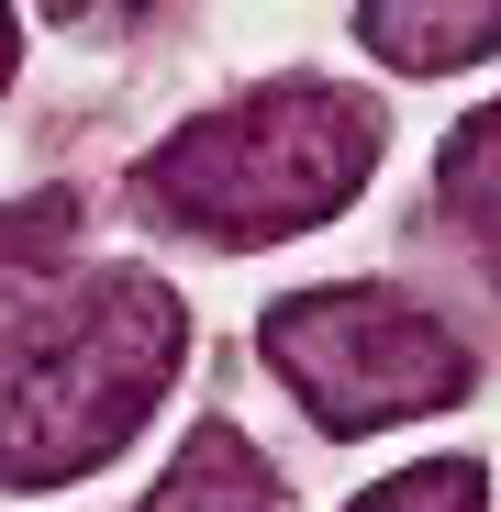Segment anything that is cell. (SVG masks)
Segmentation results:
<instances>
[{"label":"cell","mask_w":501,"mask_h":512,"mask_svg":"<svg viewBox=\"0 0 501 512\" xmlns=\"http://www.w3.org/2000/svg\"><path fill=\"white\" fill-rule=\"evenodd\" d=\"M190 357V312L145 268H101L78 290H0V490L90 479Z\"/></svg>","instance_id":"1"},{"label":"cell","mask_w":501,"mask_h":512,"mask_svg":"<svg viewBox=\"0 0 501 512\" xmlns=\"http://www.w3.org/2000/svg\"><path fill=\"white\" fill-rule=\"evenodd\" d=\"M379 167V101L334 90V78H279V90L179 123L145 167L134 201L167 234H212V245H279L334 223Z\"/></svg>","instance_id":"2"},{"label":"cell","mask_w":501,"mask_h":512,"mask_svg":"<svg viewBox=\"0 0 501 512\" xmlns=\"http://www.w3.org/2000/svg\"><path fill=\"white\" fill-rule=\"evenodd\" d=\"M257 346L323 435H379L468 390V346L401 290H290L257 323Z\"/></svg>","instance_id":"3"},{"label":"cell","mask_w":501,"mask_h":512,"mask_svg":"<svg viewBox=\"0 0 501 512\" xmlns=\"http://www.w3.org/2000/svg\"><path fill=\"white\" fill-rule=\"evenodd\" d=\"M357 34L401 78H446L501 45V0H357Z\"/></svg>","instance_id":"4"},{"label":"cell","mask_w":501,"mask_h":512,"mask_svg":"<svg viewBox=\"0 0 501 512\" xmlns=\"http://www.w3.org/2000/svg\"><path fill=\"white\" fill-rule=\"evenodd\" d=\"M145 512H290V490L268 479V457L234 435V423H201V435L179 446V468L156 479Z\"/></svg>","instance_id":"5"},{"label":"cell","mask_w":501,"mask_h":512,"mask_svg":"<svg viewBox=\"0 0 501 512\" xmlns=\"http://www.w3.org/2000/svg\"><path fill=\"white\" fill-rule=\"evenodd\" d=\"M435 190H446V212L468 223V245L490 256V279H501V101H490V112H468V123L446 134Z\"/></svg>","instance_id":"6"},{"label":"cell","mask_w":501,"mask_h":512,"mask_svg":"<svg viewBox=\"0 0 501 512\" xmlns=\"http://www.w3.org/2000/svg\"><path fill=\"white\" fill-rule=\"evenodd\" d=\"M67 234H78V201H67V190L12 201V212H0V290H23L34 268H56V256H67Z\"/></svg>","instance_id":"7"},{"label":"cell","mask_w":501,"mask_h":512,"mask_svg":"<svg viewBox=\"0 0 501 512\" xmlns=\"http://www.w3.org/2000/svg\"><path fill=\"white\" fill-rule=\"evenodd\" d=\"M357 512H490V479L468 468V457H424V468H401V479H379Z\"/></svg>","instance_id":"8"},{"label":"cell","mask_w":501,"mask_h":512,"mask_svg":"<svg viewBox=\"0 0 501 512\" xmlns=\"http://www.w3.org/2000/svg\"><path fill=\"white\" fill-rule=\"evenodd\" d=\"M56 23H90V34H123V23H145L156 0H45Z\"/></svg>","instance_id":"9"},{"label":"cell","mask_w":501,"mask_h":512,"mask_svg":"<svg viewBox=\"0 0 501 512\" xmlns=\"http://www.w3.org/2000/svg\"><path fill=\"white\" fill-rule=\"evenodd\" d=\"M0 90H12V0H0Z\"/></svg>","instance_id":"10"}]
</instances>
